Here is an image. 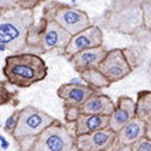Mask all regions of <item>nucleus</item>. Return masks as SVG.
<instances>
[{"label": "nucleus", "mask_w": 151, "mask_h": 151, "mask_svg": "<svg viewBox=\"0 0 151 151\" xmlns=\"http://www.w3.org/2000/svg\"><path fill=\"white\" fill-rule=\"evenodd\" d=\"M0 48L1 51L23 54L27 50V40L33 28L34 13L26 10L21 0L0 1Z\"/></svg>", "instance_id": "f257e3e1"}, {"label": "nucleus", "mask_w": 151, "mask_h": 151, "mask_svg": "<svg viewBox=\"0 0 151 151\" xmlns=\"http://www.w3.org/2000/svg\"><path fill=\"white\" fill-rule=\"evenodd\" d=\"M3 75L7 83L17 88H30L47 78L48 65L35 54H13L4 59Z\"/></svg>", "instance_id": "f03ea898"}, {"label": "nucleus", "mask_w": 151, "mask_h": 151, "mask_svg": "<svg viewBox=\"0 0 151 151\" xmlns=\"http://www.w3.org/2000/svg\"><path fill=\"white\" fill-rule=\"evenodd\" d=\"M72 35L68 34L61 26H58L51 16L42 12L41 19L30 30L27 40V52L28 54H48L54 50L64 51L71 42Z\"/></svg>", "instance_id": "7ed1b4c3"}, {"label": "nucleus", "mask_w": 151, "mask_h": 151, "mask_svg": "<svg viewBox=\"0 0 151 151\" xmlns=\"http://www.w3.org/2000/svg\"><path fill=\"white\" fill-rule=\"evenodd\" d=\"M103 26L113 33L137 35L144 30L141 1L117 0L112 1L103 13Z\"/></svg>", "instance_id": "20e7f679"}, {"label": "nucleus", "mask_w": 151, "mask_h": 151, "mask_svg": "<svg viewBox=\"0 0 151 151\" xmlns=\"http://www.w3.org/2000/svg\"><path fill=\"white\" fill-rule=\"evenodd\" d=\"M57 119L50 116L48 113L40 110L34 106H27L20 109L19 122L16 126V130L13 133V138L16 143L23 145L27 140H35L45 129L54 124Z\"/></svg>", "instance_id": "39448f33"}, {"label": "nucleus", "mask_w": 151, "mask_h": 151, "mask_svg": "<svg viewBox=\"0 0 151 151\" xmlns=\"http://www.w3.org/2000/svg\"><path fill=\"white\" fill-rule=\"evenodd\" d=\"M42 12L50 14L51 19L72 37L91 27V19L83 10L66 3L45 1Z\"/></svg>", "instance_id": "423d86ee"}, {"label": "nucleus", "mask_w": 151, "mask_h": 151, "mask_svg": "<svg viewBox=\"0 0 151 151\" xmlns=\"http://www.w3.org/2000/svg\"><path fill=\"white\" fill-rule=\"evenodd\" d=\"M28 151H76V137L57 119L54 124L35 137Z\"/></svg>", "instance_id": "0eeeda50"}, {"label": "nucleus", "mask_w": 151, "mask_h": 151, "mask_svg": "<svg viewBox=\"0 0 151 151\" xmlns=\"http://www.w3.org/2000/svg\"><path fill=\"white\" fill-rule=\"evenodd\" d=\"M98 69L107 78L110 83H116L133 72V65L126 57L124 48H114L107 51V55Z\"/></svg>", "instance_id": "6e6552de"}, {"label": "nucleus", "mask_w": 151, "mask_h": 151, "mask_svg": "<svg viewBox=\"0 0 151 151\" xmlns=\"http://www.w3.org/2000/svg\"><path fill=\"white\" fill-rule=\"evenodd\" d=\"M117 144V133L109 127L76 137V151H113Z\"/></svg>", "instance_id": "1a4fd4ad"}, {"label": "nucleus", "mask_w": 151, "mask_h": 151, "mask_svg": "<svg viewBox=\"0 0 151 151\" xmlns=\"http://www.w3.org/2000/svg\"><path fill=\"white\" fill-rule=\"evenodd\" d=\"M103 45V33L98 26H91L86 28L85 31L73 35L71 42L68 44L66 50L64 51V57L69 59L73 57L75 54L85 51V50H92V48H98V47Z\"/></svg>", "instance_id": "9d476101"}, {"label": "nucleus", "mask_w": 151, "mask_h": 151, "mask_svg": "<svg viewBox=\"0 0 151 151\" xmlns=\"http://www.w3.org/2000/svg\"><path fill=\"white\" fill-rule=\"evenodd\" d=\"M95 93H96V91L89 86L71 85V83H62L57 89V96L64 100V106L79 107V109H82V106L86 103V100Z\"/></svg>", "instance_id": "9b49d317"}, {"label": "nucleus", "mask_w": 151, "mask_h": 151, "mask_svg": "<svg viewBox=\"0 0 151 151\" xmlns=\"http://www.w3.org/2000/svg\"><path fill=\"white\" fill-rule=\"evenodd\" d=\"M107 51L109 50H106L105 45L92 48V50H85V51H81V52L75 54L73 57H71L69 62L78 73H82L89 69H98L102 61L107 55Z\"/></svg>", "instance_id": "f8f14e48"}, {"label": "nucleus", "mask_w": 151, "mask_h": 151, "mask_svg": "<svg viewBox=\"0 0 151 151\" xmlns=\"http://www.w3.org/2000/svg\"><path fill=\"white\" fill-rule=\"evenodd\" d=\"M136 117V102L129 96H120L113 114L110 116L109 129L119 133L126 124H129Z\"/></svg>", "instance_id": "ddd939ff"}, {"label": "nucleus", "mask_w": 151, "mask_h": 151, "mask_svg": "<svg viewBox=\"0 0 151 151\" xmlns=\"http://www.w3.org/2000/svg\"><path fill=\"white\" fill-rule=\"evenodd\" d=\"M116 109V105L112 99L102 93H95L86 100L82 106V114H93V116H107L110 117Z\"/></svg>", "instance_id": "4468645a"}, {"label": "nucleus", "mask_w": 151, "mask_h": 151, "mask_svg": "<svg viewBox=\"0 0 151 151\" xmlns=\"http://www.w3.org/2000/svg\"><path fill=\"white\" fill-rule=\"evenodd\" d=\"M110 117L107 116H93V114H81V117L73 124V134L75 137L85 136L91 133L99 132L109 127Z\"/></svg>", "instance_id": "2eb2a0df"}, {"label": "nucleus", "mask_w": 151, "mask_h": 151, "mask_svg": "<svg viewBox=\"0 0 151 151\" xmlns=\"http://www.w3.org/2000/svg\"><path fill=\"white\" fill-rule=\"evenodd\" d=\"M145 126H147V123H144L143 120H140L137 117H134L129 124H126L117 133V144H116V147H124V145L132 147L133 144H136L138 140L145 137Z\"/></svg>", "instance_id": "dca6fc26"}, {"label": "nucleus", "mask_w": 151, "mask_h": 151, "mask_svg": "<svg viewBox=\"0 0 151 151\" xmlns=\"http://www.w3.org/2000/svg\"><path fill=\"white\" fill-rule=\"evenodd\" d=\"M136 117L144 123L151 122V91H140L136 100Z\"/></svg>", "instance_id": "f3484780"}, {"label": "nucleus", "mask_w": 151, "mask_h": 151, "mask_svg": "<svg viewBox=\"0 0 151 151\" xmlns=\"http://www.w3.org/2000/svg\"><path fill=\"white\" fill-rule=\"evenodd\" d=\"M79 78L83 79L86 82V85L89 88L95 89L98 92L99 89H103V88H107L110 85V82L107 81L103 73L100 72L99 69H89V71H85V72L79 73Z\"/></svg>", "instance_id": "a211bd4d"}, {"label": "nucleus", "mask_w": 151, "mask_h": 151, "mask_svg": "<svg viewBox=\"0 0 151 151\" xmlns=\"http://www.w3.org/2000/svg\"><path fill=\"white\" fill-rule=\"evenodd\" d=\"M141 9L144 16V30L151 33V0H141Z\"/></svg>", "instance_id": "6ab92c4d"}, {"label": "nucleus", "mask_w": 151, "mask_h": 151, "mask_svg": "<svg viewBox=\"0 0 151 151\" xmlns=\"http://www.w3.org/2000/svg\"><path fill=\"white\" fill-rule=\"evenodd\" d=\"M81 109L79 107H69V106H64V117L68 123H76V120L81 117Z\"/></svg>", "instance_id": "aec40b11"}, {"label": "nucleus", "mask_w": 151, "mask_h": 151, "mask_svg": "<svg viewBox=\"0 0 151 151\" xmlns=\"http://www.w3.org/2000/svg\"><path fill=\"white\" fill-rule=\"evenodd\" d=\"M19 116H20V110L13 112V114L9 117V120H7L6 124H4V130L7 133H10L12 136H13L14 130H16V126H17V122H19Z\"/></svg>", "instance_id": "412c9836"}, {"label": "nucleus", "mask_w": 151, "mask_h": 151, "mask_svg": "<svg viewBox=\"0 0 151 151\" xmlns=\"http://www.w3.org/2000/svg\"><path fill=\"white\" fill-rule=\"evenodd\" d=\"M133 151H151V140L143 137L141 140H138L136 144L132 145Z\"/></svg>", "instance_id": "4be33fe9"}, {"label": "nucleus", "mask_w": 151, "mask_h": 151, "mask_svg": "<svg viewBox=\"0 0 151 151\" xmlns=\"http://www.w3.org/2000/svg\"><path fill=\"white\" fill-rule=\"evenodd\" d=\"M145 138L151 140V122L147 123V126H145Z\"/></svg>", "instance_id": "5701e85b"}, {"label": "nucleus", "mask_w": 151, "mask_h": 151, "mask_svg": "<svg viewBox=\"0 0 151 151\" xmlns=\"http://www.w3.org/2000/svg\"><path fill=\"white\" fill-rule=\"evenodd\" d=\"M113 151H133V148L130 145H124V147H114Z\"/></svg>", "instance_id": "b1692460"}, {"label": "nucleus", "mask_w": 151, "mask_h": 151, "mask_svg": "<svg viewBox=\"0 0 151 151\" xmlns=\"http://www.w3.org/2000/svg\"><path fill=\"white\" fill-rule=\"evenodd\" d=\"M150 73H151V64H150Z\"/></svg>", "instance_id": "393cba45"}]
</instances>
